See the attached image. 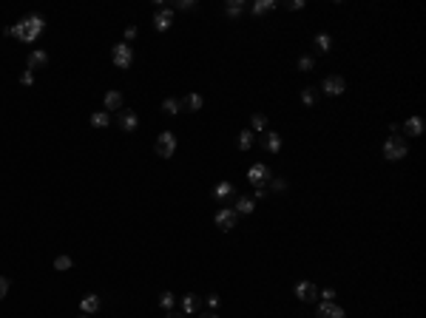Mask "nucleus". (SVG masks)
Wrapping results in <instances>:
<instances>
[{
  "label": "nucleus",
  "mask_w": 426,
  "mask_h": 318,
  "mask_svg": "<svg viewBox=\"0 0 426 318\" xmlns=\"http://www.w3.org/2000/svg\"><path fill=\"white\" fill-rule=\"evenodd\" d=\"M12 29H14V37H20L23 43H34L37 37H40V31L46 29V17H40V14H29V17H23L20 23H14Z\"/></svg>",
  "instance_id": "1"
},
{
  "label": "nucleus",
  "mask_w": 426,
  "mask_h": 318,
  "mask_svg": "<svg viewBox=\"0 0 426 318\" xmlns=\"http://www.w3.org/2000/svg\"><path fill=\"white\" fill-rule=\"evenodd\" d=\"M406 153H409V145H406L403 136H398V134L386 136V142H383V159H386V162H398V159H403Z\"/></svg>",
  "instance_id": "2"
},
{
  "label": "nucleus",
  "mask_w": 426,
  "mask_h": 318,
  "mask_svg": "<svg viewBox=\"0 0 426 318\" xmlns=\"http://www.w3.org/2000/svg\"><path fill=\"white\" fill-rule=\"evenodd\" d=\"M270 179H273V173H270V168L264 162H256V165L247 168V182L256 185V188H267Z\"/></svg>",
  "instance_id": "3"
},
{
  "label": "nucleus",
  "mask_w": 426,
  "mask_h": 318,
  "mask_svg": "<svg viewBox=\"0 0 426 318\" xmlns=\"http://www.w3.org/2000/svg\"><path fill=\"white\" fill-rule=\"evenodd\" d=\"M157 153L162 159H170L173 153H177V136H173V131H162V134L157 136Z\"/></svg>",
  "instance_id": "4"
},
{
  "label": "nucleus",
  "mask_w": 426,
  "mask_h": 318,
  "mask_svg": "<svg viewBox=\"0 0 426 318\" xmlns=\"http://www.w3.org/2000/svg\"><path fill=\"white\" fill-rule=\"evenodd\" d=\"M111 60H114L117 68H131V63H134V49L128 43H117L114 49H111Z\"/></svg>",
  "instance_id": "5"
},
{
  "label": "nucleus",
  "mask_w": 426,
  "mask_h": 318,
  "mask_svg": "<svg viewBox=\"0 0 426 318\" xmlns=\"http://www.w3.org/2000/svg\"><path fill=\"white\" fill-rule=\"evenodd\" d=\"M321 91L327 94V97H341V94L347 91V83H344V77H338V74H330V77L321 83Z\"/></svg>",
  "instance_id": "6"
},
{
  "label": "nucleus",
  "mask_w": 426,
  "mask_h": 318,
  "mask_svg": "<svg viewBox=\"0 0 426 318\" xmlns=\"http://www.w3.org/2000/svg\"><path fill=\"white\" fill-rule=\"evenodd\" d=\"M117 123H120L122 131H137L140 128V116H137V111L122 108V111H117Z\"/></svg>",
  "instance_id": "7"
},
{
  "label": "nucleus",
  "mask_w": 426,
  "mask_h": 318,
  "mask_svg": "<svg viewBox=\"0 0 426 318\" xmlns=\"http://www.w3.org/2000/svg\"><path fill=\"white\" fill-rule=\"evenodd\" d=\"M236 210L233 208H222L219 213H216V227H219V230H233V227H236Z\"/></svg>",
  "instance_id": "8"
},
{
  "label": "nucleus",
  "mask_w": 426,
  "mask_h": 318,
  "mask_svg": "<svg viewBox=\"0 0 426 318\" xmlns=\"http://www.w3.org/2000/svg\"><path fill=\"white\" fill-rule=\"evenodd\" d=\"M170 26H173V9H157V14H153V29L157 31H168Z\"/></svg>",
  "instance_id": "9"
},
{
  "label": "nucleus",
  "mask_w": 426,
  "mask_h": 318,
  "mask_svg": "<svg viewBox=\"0 0 426 318\" xmlns=\"http://www.w3.org/2000/svg\"><path fill=\"white\" fill-rule=\"evenodd\" d=\"M296 295L301 301H318V287L313 282H298L296 284Z\"/></svg>",
  "instance_id": "10"
},
{
  "label": "nucleus",
  "mask_w": 426,
  "mask_h": 318,
  "mask_svg": "<svg viewBox=\"0 0 426 318\" xmlns=\"http://www.w3.org/2000/svg\"><path fill=\"white\" fill-rule=\"evenodd\" d=\"M316 318H347V315H344V310H341L335 301H321V304H318V315Z\"/></svg>",
  "instance_id": "11"
},
{
  "label": "nucleus",
  "mask_w": 426,
  "mask_h": 318,
  "mask_svg": "<svg viewBox=\"0 0 426 318\" xmlns=\"http://www.w3.org/2000/svg\"><path fill=\"white\" fill-rule=\"evenodd\" d=\"M80 310L85 312V315H94V312L100 310V295H94V293H88L83 301H80Z\"/></svg>",
  "instance_id": "12"
},
{
  "label": "nucleus",
  "mask_w": 426,
  "mask_h": 318,
  "mask_svg": "<svg viewBox=\"0 0 426 318\" xmlns=\"http://www.w3.org/2000/svg\"><path fill=\"white\" fill-rule=\"evenodd\" d=\"M236 213H244V216H250L256 210V199H250V196H236Z\"/></svg>",
  "instance_id": "13"
},
{
  "label": "nucleus",
  "mask_w": 426,
  "mask_h": 318,
  "mask_svg": "<svg viewBox=\"0 0 426 318\" xmlns=\"http://www.w3.org/2000/svg\"><path fill=\"white\" fill-rule=\"evenodd\" d=\"M46 63H49V54H46V51H31L26 68H29V71H34V68H43Z\"/></svg>",
  "instance_id": "14"
},
{
  "label": "nucleus",
  "mask_w": 426,
  "mask_h": 318,
  "mask_svg": "<svg viewBox=\"0 0 426 318\" xmlns=\"http://www.w3.org/2000/svg\"><path fill=\"white\" fill-rule=\"evenodd\" d=\"M403 131H406V136H420L423 134V120H420V116H409Z\"/></svg>",
  "instance_id": "15"
},
{
  "label": "nucleus",
  "mask_w": 426,
  "mask_h": 318,
  "mask_svg": "<svg viewBox=\"0 0 426 318\" xmlns=\"http://www.w3.org/2000/svg\"><path fill=\"white\" fill-rule=\"evenodd\" d=\"M105 111H122V94L120 91H108L105 94Z\"/></svg>",
  "instance_id": "16"
},
{
  "label": "nucleus",
  "mask_w": 426,
  "mask_h": 318,
  "mask_svg": "<svg viewBox=\"0 0 426 318\" xmlns=\"http://www.w3.org/2000/svg\"><path fill=\"white\" fill-rule=\"evenodd\" d=\"M264 148H267V151H273V153H279L281 151V134L267 131V134H264Z\"/></svg>",
  "instance_id": "17"
},
{
  "label": "nucleus",
  "mask_w": 426,
  "mask_h": 318,
  "mask_svg": "<svg viewBox=\"0 0 426 318\" xmlns=\"http://www.w3.org/2000/svg\"><path fill=\"white\" fill-rule=\"evenodd\" d=\"M91 125L94 128H108L111 125V114L108 111H94L91 114Z\"/></svg>",
  "instance_id": "18"
},
{
  "label": "nucleus",
  "mask_w": 426,
  "mask_h": 318,
  "mask_svg": "<svg viewBox=\"0 0 426 318\" xmlns=\"http://www.w3.org/2000/svg\"><path fill=\"white\" fill-rule=\"evenodd\" d=\"M253 142H256V134L250 128H244L242 134H239V148H242V151H250V148H253Z\"/></svg>",
  "instance_id": "19"
},
{
  "label": "nucleus",
  "mask_w": 426,
  "mask_h": 318,
  "mask_svg": "<svg viewBox=\"0 0 426 318\" xmlns=\"http://www.w3.org/2000/svg\"><path fill=\"white\" fill-rule=\"evenodd\" d=\"M162 111H165L168 116H177L179 111H182V103H179V100H173V97H168V100L162 103Z\"/></svg>",
  "instance_id": "20"
},
{
  "label": "nucleus",
  "mask_w": 426,
  "mask_h": 318,
  "mask_svg": "<svg viewBox=\"0 0 426 318\" xmlns=\"http://www.w3.org/2000/svg\"><path fill=\"white\" fill-rule=\"evenodd\" d=\"M213 196H216V199H230L233 196V185L230 182H219L216 188H213Z\"/></svg>",
  "instance_id": "21"
},
{
  "label": "nucleus",
  "mask_w": 426,
  "mask_h": 318,
  "mask_svg": "<svg viewBox=\"0 0 426 318\" xmlns=\"http://www.w3.org/2000/svg\"><path fill=\"white\" fill-rule=\"evenodd\" d=\"M273 9H276V0H259V3L250 6V12L253 14H264V12H273Z\"/></svg>",
  "instance_id": "22"
},
{
  "label": "nucleus",
  "mask_w": 426,
  "mask_h": 318,
  "mask_svg": "<svg viewBox=\"0 0 426 318\" xmlns=\"http://www.w3.org/2000/svg\"><path fill=\"white\" fill-rule=\"evenodd\" d=\"M182 310L188 312V315H190V312H196V310H199V299H196L193 293L182 295Z\"/></svg>",
  "instance_id": "23"
},
{
  "label": "nucleus",
  "mask_w": 426,
  "mask_h": 318,
  "mask_svg": "<svg viewBox=\"0 0 426 318\" xmlns=\"http://www.w3.org/2000/svg\"><path fill=\"white\" fill-rule=\"evenodd\" d=\"M242 12H244V3H242V0H227V6H225V14H227V17H239Z\"/></svg>",
  "instance_id": "24"
},
{
  "label": "nucleus",
  "mask_w": 426,
  "mask_h": 318,
  "mask_svg": "<svg viewBox=\"0 0 426 318\" xmlns=\"http://www.w3.org/2000/svg\"><path fill=\"white\" fill-rule=\"evenodd\" d=\"M316 49L318 51H330V49H333V37L324 34V31H318V34H316Z\"/></svg>",
  "instance_id": "25"
},
{
  "label": "nucleus",
  "mask_w": 426,
  "mask_h": 318,
  "mask_svg": "<svg viewBox=\"0 0 426 318\" xmlns=\"http://www.w3.org/2000/svg\"><path fill=\"white\" fill-rule=\"evenodd\" d=\"M301 100H304V105H316L318 103V88H304V91H301Z\"/></svg>",
  "instance_id": "26"
},
{
  "label": "nucleus",
  "mask_w": 426,
  "mask_h": 318,
  "mask_svg": "<svg viewBox=\"0 0 426 318\" xmlns=\"http://www.w3.org/2000/svg\"><path fill=\"white\" fill-rule=\"evenodd\" d=\"M173 304H177V295H173V293H162V295H159V307H162V310H173Z\"/></svg>",
  "instance_id": "27"
},
{
  "label": "nucleus",
  "mask_w": 426,
  "mask_h": 318,
  "mask_svg": "<svg viewBox=\"0 0 426 318\" xmlns=\"http://www.w3.org/2000/svg\"><path fill=\"white\" fill-rule=\"evenodd\" d=\"M185 105H188L190 111H199L202 105H205V100H202L199 94H188V100H185Z\"/></svg>",
  "instance_id": "28"
},
{
  "label": "nucleus",
  "mask_w": 426,
  "mask_h": 318,
  "mask_svg": "<svg viewBox=\"0 0 426 318\" xmlns=\"http://www.w3.org/2000/svg\"><path fill=\"white\" fill-rule=\"evenodd\" d=\"M54 267H57V270H71V267H74L71 256H57V259H54Z\"/></svg>",
  "instance_id": "29"
},
{
  "label": "nucleus",
  "mask_w": 426,
  "mask_h": 318,
  "mask_svg": "<svg viewBox=\"0 0 426 318\" xmlns=\"http://www.w3.org/2000/svg\"><path fill=\"white\" fill-rule=\"evenodd\" d=\"M270 190H276V193H281V190H287V179H281V176L270 179Z\"/></svg>",
  "instance_id": "30"
},
{
  "label": "nucleus",
  "mask_w": 426,
  "mask_h": 318,
  "mask_svg": "<svg viewBox=\"0 0 426 318\" xmlns=\"http://www.w3.org/2000/svg\"><path fill=\"white\" fill-rule=\"evenodd\" d=\"M267 128V120H264V114H253V131H264Z\"/></svg>",
  "instance_id": "31"
},
{
  "label": "nucleus",
  "mask_w": 426,
  "mask_h": 318,
  "mask_svg": "<svg viewBox=\"0 0 426 318\" xmlns=\"http://www.w3.org/2000/svg\"><path fill=\"white\" fill-rule=\"evenodd\" d=\"M313 66H316L313 57H301V60H298V71H313Z\"/></svg>",
  "instance_id": "32"
},
{
  "label": "nucleus",
  "mask_w": 426,
  "mask_h": 318,
  "mask_svg": "<svg viewBox=\"0 0 426 318\" xmlns=\"http://www.w3.org/2000/svg\"><path fill=\"white\" fill-rule=\"evenodd\" d=\"M20 83H23V86H31V83H34V71H29V68H26V71L20 74Z\"/></svg>",
  "instance_id": "33"
},
{
  "label": "nucleus",
  "mask_w": 426,
  "mask_h": 318,
  "mask_svg": "<svg viewBox=\"0 0 426 318\" xmlns=\"http://www.w3.org/2000/svg\"><path fill=\"white\" fill-rule=\"evenodd\" d=\"M318 295H321V301H333V299H335V290H333V287H324Z\"/></svg>",
  "instance_id": "34"
},
{
  "label": "nucleus",
  "mask_w": 426,
  "mask_h": 318,
  "mask_svg": "<svg viewBox=\"0 0 426 318\" xmlns=\"http://www.w3.org/2000/svg\"><path fill=\"white\" fill-rule=\"evenodd\" d=\"M6 293H9V279H3V275H0V301L6 299Z\"/></svg>",
  "instance_id": "35"
},
{
  "label": "nucleus",
  "mask_w": 426,
  "mask_h": 318,
  "mask_svg": "<svg viewBox=\"0 0 426 318\" xmlns=\"http://www.w3.org/2000/svg\"><path fill=\"white\" fill-rule=\"evenodd\" d=\"M287 9H290V12H298V9H304V0H290Z\"/></svg>",
  "instance_id": "36"
},
{
  "label": "nucleus",
  "mask_w": 426,
  "mask_h": 318,
  "mask_svg": "<svg viewBox=\"0 0 426 318\" xmlns=\"http://www.w3.org/2000/svg\"><path fill=\"white\" fill-rule=\"evenodd\" d=\"M193 6H196L193 0H179L177 3V9H193Z\"/></svg>",
  "instance_id": "37"
},
{
  "label": "nucleus",
  "mask_w": 426,
  "mask_h": 318,
  "mask_svg": "<svg viewBox=\"0 0 426 318\" xmlns=\"http://www.w3.org/2000/svg\"><path fill=\"white\" fill-rule=\"evenodd\" d=\"M125 37H128V40H134V37H137V26H128V29H125Z\"/></svg>",
  "instance_id": "38"
},
{
  "label": "nucleus",
  "mask_w": 426,
  "mask_h": 318,
  "mask_svg": "<svg viewBox=\"0 0 426 318\" xmlns=\"http://www.w3.org/2000/svg\"><path fill=\"white\" fill-rule=\"evenodd\" d=\"M207 304H210V307H219V295H207Z\"/></svg>",
  "instance_id": "39"
},
{
  "label": "nucleus",
  "mask_w": 426,
  "mask_h": 318,
  "mask_svg": "<svg viewBox=\"0 0 426 318\" xmlns=\"http://www.w3.org/2000/svg\"><path fill=\"white\" fill-rule=\"evenodd\" d=\"M267 196V188H256V199H264Z\"/></svg>",
  "instance_id": "40"
},
{
  "label": "nucleus",
  "mask_w": 426,
  "mask_h": 318,
  "mask_svg": "<svg viewBox=\"0 0 426 318\" xmlns=\"http://www.w3.org/2000/svg\"><path fill=\"white\" fill-rule=\"evenodd\" d=\"M205 318H219V315H216V312H210V315H205Z\"/></svg>",
  "instance_id": "41"
},
{
  "label": "nucleus",
  "mask_w": 426,
  "mask_h": 318,
  "mask_svg": "<svg viewBox=\"0 0 426 318\" xmlns=\"http://www.w3.org/2000/svg\"><path fill=\"white\" fill-rule=\"evenodd\" d=\"M168 318H182V315H173V312H170V315H168Z\"/></svg>",
  "instance_id": "42"
},
{
  "label": "nucleus",
  "mask_w": 426,
  "mask_h": 318,
  "mask_svg": "<svg viewBox=\"0 0 426 318\" xmlns=\"http://www.w3.org/2000/svg\"><path fill=\"white\" fill-rule=\"evenodd\" d=\"M80 318H91V315H85V312H83V315H80Z\"/></svg>",
  "instance_id": "43"
}]
</instances>
